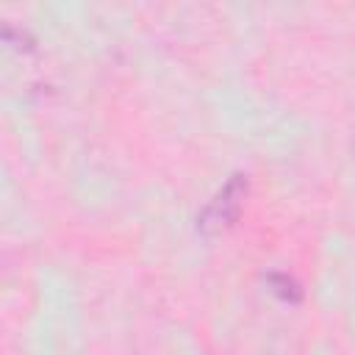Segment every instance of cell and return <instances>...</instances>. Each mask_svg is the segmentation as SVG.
I'll use <instances>...</instances> for the list:
<instances>
[{
	"mask_svg": "<svg viewBox=\"0 0 355 355\" xmlns=\"http://www.w3.org/2000/svg\"><path fill=\"white\" fill-rule=\"evenodd\" d=\"M247 197V175H233L222 191L205 205V211L200 214L197 219V227L205 233V236H214V233H222L225 227H230L236 219H239V211H241V202Z\"/></svg>",
	"mask_w": 355,
	"mask_h": 355,
	"instance_id": "1",
	"label": "cell"
},
{
	"mask_svg": "<svg viewBox=\"0 0 355 355\" xmlns=\"http://www.w3.org/2000/svg\"><path fill=\"white\" fill-rule=\"evenodd\" d=\"M269 286H272V291L280 297V300H288V302H300L302 300V288L288 277V275H280V272H272L269 277Z\"/></svg>",
	"mask_w": 355,
	"mask_h": 355,
	"instance_id": "2",
	"label": "cell"
}]
</instances>
